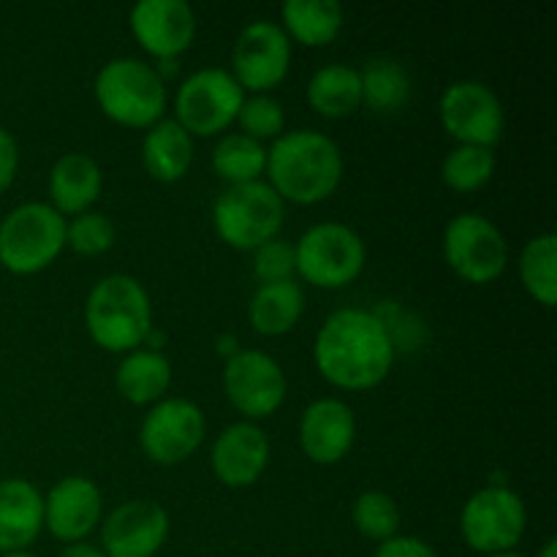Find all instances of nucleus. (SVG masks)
<instances>
[{"mask_svg": "<svg viewBox=\"0 0 557 557\" xmlns=\"http://www.w3.org/2000/svg\"><path fill=\"white\" fill-rule=\"evenodd\" d=\"M294 256H297V275L310 286L326 292L354 283L368 264L364 239L351 226L337 221L310 226L294 245Z\"/></svg>", "mask_w": 557, "mask_h": 557, "instance_id": "obj_7", "label": "nucleus"}, {"mask_svg": "<svg viewBox=\"0 0 557 557\" xmlns=\"http://www.w3.org/2000/svg\"><path fill=\"white\" fill-rule=\"evenodd\" d=\"M272 444L259 422H232L215 435L210 449L212 473L232 490L253 487L270 468Z\"/></svg>", "mask_w": 557, "mask_h": 557, "instance_id": "obj_18", "label": "nucleus"}, {"mask_svg": "<svg viewBox=\"0 0 557 557\" xmlns=\"http://www.w3.org/2000/svg\"><path fill=\"white\" fill-rule=\"evenodd\" d=\"M292 69V41L272 20H256L237 36L232 49V76L245 92H270Z\"/></svg>", "mask_w": 557, "mask_h": 557, "instance_id": "obj_14", "label": "nucleus"}, {"mask_svg": "<svg viewBox=\"0 0 557 557\" xmlns=\"http://www.w3.org/2000/svg\"><path fill=\"white\" fill-rule=\"evenodd\" d=\"M3 557H38V555H33L30 549H22V553H9V555H3Z\"/></svg>", "mask_w": 557, "mask_h": 557, "instance_id": "obj_41", "label": "nucleus"}, {"mask_svg": "<svg viewBox=\"0 0 557 557\" xmlns=\"http://www.w3.org/2000/svg\"><path fill=\"white\" fill-rule=\"evenodd\" d=\"M286 223V201L267 180L248 185H226L212 205V226L234 250H250L281 237Z\"/></svg>", "mask_w": 557, "mask_h": 557, "instance_id": "obj_5", "label": "nucleus"}, {"mask_svg": "<svg viewBox=\"0 0 557 557\" xmlns=\"http://www.w3.org/2000/svg\"><path fill=\"white\" fill-rule=\"evenodd\" d=\"M65 250V218L49 201H25L0 221V267L36 275Z\"/></svg>", "mask_w": 557, "mask_h": 557, "instance_id": "obj_6", "label": "nucleus"}, {"mask_svg": "<svg viewBox=\"0 0 557 557\" xmlns=\"http://www.w3.org/2000/svg\"><path fill=\"white\" fill-rule=\"evenodd\" d=\"M267 183L283 201L321 205L343 180V152L332 136L313 128L286 131L267 147Z\"/></svg>", "mask_w": 557, "mask_h": 557, "instance_id": "obj_2", "label": "nucleus"}, {"mask_svg": "<svg viewBox=\"0 0 557 557\" xmlns=\"http://www.w3.org/2000/svg\"><path fill=\"white\" fill-rule=\"evenodd\" d=\"M85 326L92 343L109 354H131L152 332V302L147 288L125 272H112L85 299Z\"/></svg>", "mask_w": 557, "mask_h": 557, "instance_id": "obj_3", "label": "nucleus"}, {"mask_svg": "<svg viewBox=\"0 0 557 557\" xmlns=\"http://www.w3.org/2000/svg\"><path fill=\"white\" fill-rule=\"evenodd\" d=\"M536 557H557V542H555V539H549V542L542 547V553H539Z\"/></svg>", "mask_w": 557, "mask_h": 557, "instance_id": "obj_39", "label": "nucleus"}, {"mask_svg": "<svg viewBox=\"0 0 557 557\" xmlns=\"http://www.w3.org/2000/svg\"><path fill=\"white\" fill-rule=\"evenodd\" d=\"M237 123L243 128L239 134L264 145L267 139L275 141L277 136L286 134V109L270 92H256V96H245L237 112Z\"/></svg>", "mask_w": 557, "mask_h": 557, "instance_id": "obj_32", "label": "nucleus"}, {"mask_svg": "<svg viewBox=\"0 0 557 557\" xmlns=\"http://www.w3.org/2000/svg\"><path fill=\"white\" fill-rule=\"evenodd\" d=\"M96 103L112 123L152 128L166 112V82L141 58H114L96 74Z\"/></svg>", "mask_w": 557, "mask_h": 557, "instance_id": "obj_4", "label": "nucleus"}, {"mask_svg": "<svg viewBox=\"0 0 557 557\" xmlns=\"http://www.w3.org/2000/svg\"><path fill=\"white\" fill-rule=\"evenodd\" d=\"M0 221H3V215H0Z\"/></svg>", "mask_w": 557, "mask_h": 557, "instance_id": "obj_42", "label": "nucleus"}, {"mask_svg": "<svg viewBox=\"0 0 557 557\" xmlns=\"http://www.w3.org/2000/svg\"><path fill=\"white\" fill-rule=\"evenodd\" d=\"M114 237H117V228H114L112 218L103 215V212L87 210L65 221V248L74 250L76 256H85V259L107 253L114 245Z\"/></svg>", "mask_w": 557, "mask_h": 557, "instance_id": "obj_33", "label": "nucleus"}, {"mask_svg": "<svg viewBox=\"0 0 557 557\" xmlns=\"http://www.w3.org/2000/svg\"><path fill=\"white\" fill-rule=\"evenodd\" d=\"M308 103L315 114L326 120H341L362 107V82L359 69L348 63H326L310 76Z\"/></svg>", "mask_w": 557, "mask_h": 557, "instance_id": "obj_25", "label": "nucleus"}, {"mask_svg": "<svg viewBox=\"0 0 557 557\" xmlns=\"http://www.w3.org/2000/svg\"><path fill=\"white\" fill-rule=\"evenodd\" d=\"M253 275L261 283H283L294 281L297 275V256H294V243L275 237L270 243L259 245L253 250Z\"/></svg>", "mask_w": 557, "mask_h": 557, "instance_id": "obj_34", "label": "nucleus"}, {"mask_svg": "<svg viewBox=\"0 0 557 557\" xmlns=\"http://www.w3.org/2000/svg\"><path fill=\"white\" fill-rule=\"evenodd\" d=\"M136 44L156 60H177L196 41V11L185 0H139L128 16Z\"/></svg>", "mask_w": 557, "mask_h": 557, "instance_id": "obj_16", "label": "nucleus"}, {"mask_svg": "<svg viewBox=\"0 0 557 557\" xmlns=\"http://www.w3.org/2000/svg\"><path fill=\"white\" fill-rule=\"evenodd\" d=\"M525 500L506 484H490L479 490L460 511L462 542L484 557L517 549V544L525 536Z\"/></svg>", "mask_w": 557, "mask_h": 557, "instance_id": "obj_8", "label": "nucleus"}, {"mask_svg": "<svg viewBox=\"0 0 557 557\" xmlns=\"http://www.w3.org/2000/svg\"><path fill=\"white\" fill-rule=\"evenodd\" d=\"M103 190L101 163L87 152H65L49 169V205L60 215H82Z\"/></svg>", "mask_w": 557, "mask_h": 557, "instance_id": "obj_21", "label": "nucleus"}, {"mask_svg": "<svg viewBox=\"0 0 557 557\" xmlns=\"http://www.w3.org/2000/svg\"><path fill=\"white\" fill-rule=\"evenodd\" d=\"M114 386L131 406H156L172 386V362L161 351L136 348L117 364Z\"/></svg>", "mask_w": 557, "mask_h": 557, "instance_id": "obj_23", "label": "nucleus"}, {"mask_svg": "<svg viewBox=\"0 0 557 557\" xmlns=\"http://www.w3.org/2000/svg\"><path fill=\"white\" fill-rule=\"evenodd\" d=\"M438 117L457 145L490 147V150H495L506 128L504 103L493 87L476 79L451 82L441 92Z\"/></svg>", "mask_w": 557, "mask_h": 557, "instance_id": "obj_12", "label": "nucleus"}, {"mask_svg": "<svg viewBox=\"0 0 557 557\" xmlns=\"http://www.w3.org/2000/svg\"><path fill=\"white\" fill-rule=\"evenodd\" d=\"M44 531V495L27 479H0V553H22Z\"/></svg>", "mask_w": 557, "mask_h": 557, "instance_id": "obj_20", "label": "nucleus"}, {"mask_svg": "<svg viewBox=\"0 0 557 557\" xmlns=\"http://www.w3.org/2000/svg\"><path fill=\"white\" fill-rule=\"evenodd\" d=\"M223 392L245 422H259L286 403L288 381L275 357L259 348H239L223 364Z\"/></svg>", "mask_w": 557, "mask_h": 557, "instance_id": "obj_13", "label": "nucleus"}, {"mask_svg": "<svg viewBox=\"0 0 557 557\" xmlns=\"http://www.w3.org/2000/svg\"><path fill=\"white\" fill-rule=\"evenodd\" d=\"M373 557H441V555L438 549H435L433 544L424 542V539L400 536V533H397V536L389 539V542L379 544V549H375Z\"/></svg>", "mask_w": 557, "mask_h": 557, "instance_id": "obj_35", "label": "nucleus"}, {"mask_svg": "<svg viewBox=\"0 0 557 557\" xmlns=\"http://www.w3.org/2000/svg\"><path fill=\"white\" fill-rule=\"evenodd\" d=\"M16 172H20V145L0 125V194H5L14 185Z\"/></svg>", "mask_w": 557, "mask_h": 557, "instance_id": "obj_36", "label": "nucleus"}, {"mask_svg": "<svg viewBox=\"0 0 557 557\" xmlns=\"http://www.w3.org/2000/svg\"><path fill=\"white\" fill-rule=\"evenodd\" d=\"M299 446L315 466H337L357 444V417L341 397H319L299 417Z\"/></svg>", "mask_w": 557, "mask_h": 557, "instance_id": "obj_17", "label": "nucleus"}, {"mask_svg": "<svg viewBox=\"0 0 557 557\" xmlns=\"http://www.w3.org/2000/svg\"><path fill=\"white\" fill-rule=\"evenodd\" d=\"M212 169L226 185L256 183L267 172V147L239 131L223 134L212 147Z\"/></svg>", "mask_w": 557, "mask_h": 557, "instance_id": "obj_28", "label": "nucleus"}, {"mask_svg": "<svg viewBox=\"0 0 557 557\" xmlns=\"http://www.w3.org/2000/svg\"><path fill=\"white\" fill-rule=\"evenodd\" d=\"M141 163L158 183H177L194 163V136L174 117L158 120L141 141Z\"/></svg>", "mask_w": 557, "mask_h": 557, "instance_id": "obj_22", "label": "nucleus"}, {"mask_svg": "<svg viewBox=\"0 0 557 557\" xmlns=\"http://www.w3.org/2000/svg\"><path fill=\"white\" fill-rule=\"evenodd\" d=\"M444 259L460 281L487 286L509 267V243L482 212H460L444 228Z\"/></svg>", "mask_w": 557, "mask_h": 557, "instance_id": "obj_9", "label": "nucleus"}, {"mask_svg": "<svg viewBox=\"0 0 557 557\" xmlns=\"http://www.w3.org/2000/svg\"><path fill=\"white\" fill-rule=\"evenodd\" d=\"M245 90L228 69H199L183 79L174 96V120L190 136H221L237 123Z\"/></svg>", "mask_w": 557, "mask_h": 557, "instance_id": "obj_10", "label": "nucleus"}, {"mask_svg": "<svg viewBox=\"0 0 557 557\" xmlns=\"http://www.w3.org/2000/svg\"><path fill=\"white\" fill-rule=\"evenodd\" d=\"M305 315V292L297 281L261 283L248 302V321L259 335H288Z\"/></svg>", "mask_w": 557, "mask_h": 557, "instance_id": "obj_24", "label": "nucleus"}, {"mask_svg": "<svg viewBox=\"0 0 557 557\" xmlns=\"http://www.w3.org/2000/svg\"><path fill=\"white\" fill-rule=\"evenodd\" d=\"M60 557H107V555H103V549L98 547V544L76 542V544H65V547L60 549Z\"/></svg>", "mask_w": 557, "mask_h": 557, "instance_id": "obj_37", "label": "nucleus"}, {"mask_svg": "<svg viewBox=\"0 0 557 557\" xmlns=\"http://www.w3.org/2000/svg\"><path fill=\"white\" fill-rule=\"evenodd\" d=\"M237 351H239V343L232 332H226V335L218 337V354H221L223 359H232Z\"/></svg>", "mask_w": 557, "mask_h": 557, "instance_id": "obj_38", "label": "nucleus"}, {"mask_svg": "<svg viewBox=\"0 0 557 557\" xmlns=\"http://www.w3.org/2000/svg\"><path fill=\"white\" fill-rule=\"evenodd\" d=\"M281 16L288 41L302 47H326L343 30V9L335 0H288Z\"/></svg>", "mask_w": 557, "mask_h": 557, "instance_id": "obj_26", "label": "nucleus"}, {"mask_svg": "<svg viewBox=\"0 0 557 557\" xmlns=\"http://www.w3.org/2000/svg\"><path fill=\"white\" fill-rule=\"evenodd\" d=\"M362 82V103L373 112L389 114L411 101L413 82L406 65L392 58H373L359 71Z\"/></svg>", "mask_w": 557, "mask_h": 557, "instance_id": "obj_27", "label": "nucleus"}, {"mask_svg": "<svg viewBox=\"0 0 557 557\" xmlns=\"http://www.w3.org/2000/svg\"><path fill=\"white\" fill-rule=\"evenodd\" d=\"M207 435L205 411L185 397H163L141 419V451L156 466L172 468L190 460L201 449Z\"/></svg>", "mask_w": 557, "mask_h": 557, "instance_id": "obj_11", "label": "nucleus"}, {"mask_svg": "<svg viewBox=\"0 0 557 557\" xmlns=\"http://www.w3.org/2000/svg\"><path fill=\"white\" fill-rule=\"evenodd\" d=\"M520 281L525 292L544 308L557 302V234H536L520 250Z\"/></svg>", "mask_w": 557, "mask_h": 557, "instance_id": "obj_29", "label": "nucleus"}, {"mask_svg": "<svg viewBox=\"0 0 557 557\" xmlns=\"http://www.w3.org/2000/svg\"><path fill=\"white\" fill-rule=\"evenodd\" d=\"M397 346L375 310L341 308L326 315L313 343L321 379L343 392H370L389 379Z\"/></svg>", "mask_w": 557, "mask_h": 557, "instance_id": "obj_1", "label": "nucleus"}, {"mask_svg": "<svg viewBox=\"0 0 557 557\" xmlns=\"http://www.w3.org/2000/svg\"><path fill=\"white\" fill-rule=\"evenodd\" d=\"M495 152L490 147L457 145L441 163V177L457 194H476L493 180Z\"/></svg>", "mask_w": 557, "mask_h": 557, "instance_id": "obj_30", "label": "nucleus"}, {"mask_svg": "<svg viewBox=\"0 0 557 557\" xmlns=\"http://www.w3.org/2000/svg\"><path fill=\"white\" fill-rule=\"evenodd\" d=\"M103 520V495L92 479L65 476L44 495V528L58 542H87Z\"/></svg>", "mask_w": 557, "mask_h": 557, "instance_id": "obj_19", "label": "nucleus"}, {"mask_svg": "<svg viewBox=\"0 0 557 557\" xmlns=\"http://www.w3.org/2000/svg\"><path fill=\"white\" fill-rule=\"evenodd\" d=\"M169 525V511L158 500H125L101 520L103 555L156 557L166 544Z\"/></svg>", "mask_w": 557, "mask_h": 557, "instance_id": "obj_15", "label": "nucleus"}, {"mask_svg": "<svg viewBox=\"0 0 557 557\" xmlns=\"http://www.w3.org/2000/svg\"><path fill=\"white\" fill-rule=\"evenodd\" d=\"M487 557H525V555L517 553V549H509V553H498V555H487Z\"/></svg>", "mask_w": 557, "mask_h": 557, "instance_id": "obj_40", "label": "nucleus"}, {"mask_svg": "<svg viewBox=\"0 0 557 557\" xmlns=\"http://www.w3.org/2000/svg\"><path fill=\"white\" fill-rule=\"evenodd\" d=\"M400 506H397V500L389 493L368 490V493H362L354 500L351 522L370 542L384 544L395 539L397 531H400Z\"/></svg>", "mask_w": 557, "mask_h": 557, "instance_id": "obj_31", "label": "nucleus"}]
</instances>
